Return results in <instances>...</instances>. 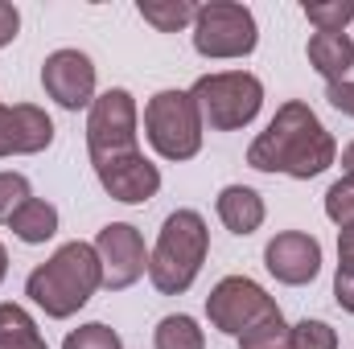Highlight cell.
<instances>
[{"label": "cell", "mask_w": 354, "mask_h": 349, "mask_svg": "<svg viewBox=\"0 0 354 349\" xmlns=\"http://www.w3.org/2000/svg\"><path fill=\"white\" fill-rule=\"evenodd\" d=\"M334 161H338L334 136L301 99H288L248 148V165L256 173H284L292 181H313Z\"/></svg>", "instance_id": "1"}, {"label": "cell", "mask_w": 354, "mask_h": 349, "mask_svg": "<svg viewBox=\"0 0 354 349\" xmlns=\"http://www.w3.org/2000/svg\"><path fill=\"white\" fill-rule=\"evenodd\" d=\"M99 288H103V267H99V255H95V243H79V239L62 243L25 279V296L50 321H71Z\"/></svg>", "instance_id": "2"}, {"label": "cell", "mask_w": 354, "mask_h": 349, "mask_svg": "<svg viewBox=\"0 0 354 349\" xmlns=\"http://www.w3.org/2000/svg\"><path fill=\"white\" fill-rule=\"evenodd\" d=\"M210 255V230L198 210H174L161 222L157 247L149 255V279L161 296H181L194 288L202 263Z\"/></svg>", "instance_id": "3"}, {"label": "cell", "mask_w": 354, "mask_h": 349, "mask_svg": "<svg viewBox=\"0 0 354 349\" xmlns=\"http://www.w3.org/2000/svg\"><path fill=\"white\" fill-rule=\"evenodd\" d=\"M189 94H194V103L202 111V123L210 132H239L264 107V83L252 70H214V74H202L189 87Z\"/></svg>", "instance_id": "4"}, {"label": "cell", "mask_w": 354, "mask_h": 349, "mask_svg": "<svg viewBox=\"0 0 354 349\" xmlns=\"http://www.w3.org/2000/svg\"><path fill=\"white\" fill-rule=\"evenodd\" d=\"M202 111L189 90H157L145 103V136L161 161H194L202 152Z\"/></svg>", "instance_id": "5"}, {"label": "cell", "mask_w": 354, "mask_h": 349, "mask_svg": "<svg viewBox=\"0 0 354 349\" xmlns=\"http://www.w3.org/2000/svg\"><path fill=\"white\" fill-rule=\"evenodd\" d=\"M140 111H136V99L132 90L111 87L103 94H95L87 111V152L91 165H111L120 157H136L140 152Z\"/></svg>", "instance_id": "6"}, {"label": "cell", "mask_w": 354, "mask_h": 349, "mask_svg": "<svg viewBox=\"0 0 354 349\" xmlns=\"http://www.w3.org/2000/svg\"><path fill=\"white\" fill-rule=\"evenodd\" d=\"M256 46H260V25H256V12L248 4H235V0L198 4V17H194V50L202 58H214V62L248 58Z\"/></svg>", "instance_id": "7"}, {"label": "cell", "mask_w": 354, "mask_h": 349, "mask_svg": "<svg viewBox=\"0 0 354 349\" xmlns=\"http://www.w3.org/2000/svg\"><path fill=\"white\" fill-rule=\"evenodd\" d=\"M268 312H276V300L268 296L256 279H248V275H227L206 296V317L227 337H239L243 329H252L256 321H264Z\"/></svg>", "instance_id": "8"}, {"label": "cell", "mask_w": 354, "mask_h": 349, "mask_svg": "<svg viewBox=\"0 0 354 349\" xmlns=\"http://www.w3.org/2000/svg\"><path fill=\"white\" fill-rule=\"evenodd\" d=\"M95 255H99V267H103V288L107 292H124L149 271L145 239L132 222H107L95 235Z\"/></svg>", "instance_id": "9"}, {"label": "cell", "mask_w": 354, "mask_h": 349, "mask_svg": "<svg viewBox=\"0 0 354 349\" xmlns=\"http://www.w3.org/2000/svg\"><path fill=\"white\" fill-rule=\"evenodd\" d=\"M41 87L66 111L91 107L95 103V62L83 50H54L41 62Z\"/></svg>", "instance_id": "10"}, {"label": "cell", "mask_w": 354, "mask_h": 349, "mask_svg": "<svg viewBox=\"0 0 354 349\" xmlns=\"http://www.w3.org/2000/svg\"><path fill=\"white\" fill-rule=\"evenodd\" d=\"M264 267L288 288H305L317 279L322 271V243L305 230H280L276 239H268L264 247Z\"/></svg>", "instance_id": "11"}, {"label": "cell", "mask_w": 354, "mask_h": 349, "mask_svg": "<svg viewBox=\"0 0 354 349\" xmlns=\"http://www.w3.org/2000/svg\"><path fill=\"white\" fill-rule=\"evenodd\" d=\"M54 144V119L37 103H0V161L4 157H37Z\"/></svg>", "instance_id": "12"}, {"label": "cell", "mask_w": 354, "mask_h": 349, "mask_svg": "<svg viewBox=\"0 0 354 349\" xmlns=\"http://www.w3.org/2000/svg\"><path fill=\"white\" fill-rule=\"evenodd\" d=\"M95 177H99L103 193L115 197V201H124V206H145V201H153L157 189H161V169H157L145 152L120 157V161H111V165H99Z\"/></svg>", "instance_id": "13"}, {"label": "cell", "mask_w": 354, "mask_h": 349, "mask_svg": "<svg viewBox=\"0 0 354 349\" xmlns=\"http://www.w3.org/2000/svg\"><path fill=\"white\" fill-rule=\"evenodd\" d=\"M214 210H218L223 226H227L231 235H243V239L256 235V230L264 226V218H268L264 197H260L256 189H248V185H227V189L218 193Z\"/></svg>", "instance_id": "14"}, {"label": "cell", "mask_w": 354, "mask_h": 349, "mask_svg": "<svg viewBox=\"0 0 354 349\" xmlns=\"http://www.w3.org/2000/svg\"><path fill=\"white\" fill-rule=\"evenodd\" d=\"M305 54H309V66L326 79V87L330 83H346V74L354 66V41L346 33H313Z\"/></svg>", "instance_id": "15"}, {"label": "cell", "mask_w": 354, "mask_h": 349, "mask_svg": "<svg viewBox=\"0 0 354 349\" xmlns=\"http://www.w3.org/2000/svg\"><path fill=\"white\" fill-rule=\"evenodd\" d=\"M8 230H12L21 243L41 247V243H50V239L58 235V210H54L50 201H41V197H29V201L8 218Z\"/></svg>", "instance_id": "16"}, {"label": "cell", "mask_w": 354, "mask_h": 349, "mask_svg": "<svg viewBox=\"0 0 354 349\" xmlns=\"http://www.w3.org/2000/svg\"><path fill=\"white\" fill-rule=\"evenodd\" d=\"M0 349H50L21 304H0Z\"/></svg>", "instance_id": "17"}, {"label": "cell", "mask_w": 354, "mask_h": 349, "mask_svg": "<svg viewBox=\"0 0 354 349\" xmlns=\"http://www.w3.org/2000/svg\"><path fill=\"white\" fill-rule=\"evenodd\" d=\"M136 12H140L157 33H181L185 25H194L198 4H194V0H140Z\"/></svg>", "instance_id": "18"}, {"label": "cell", "mask_w": 354, "mask_h": 349, "mask_svg": "<svg viewBox=\"0 0 354 349\" xmlns=\"http://www.w3.org/2000/svg\"><path fill=\"white\" fill-rule=\"evenodd\" d=\"M153 349H206V333L198 329L194 317L174 312V317H161L157 329H153Z\"/></svg>", "instance_id": "19"}, {"label": "cell", "mask_w": 354, "mask_h": 349, "mask_svg": "<svg viewBox=\"0 0 354 349\" xmlns=\"http://www.w3.org/2000/svg\"><path fill=\"white\" fill-rule=\"evenodd\" d=\"M288 337H292V325L276 308V312H268L264 321H256L252 329H243L235 341H239V349H288Z\"/></svg>", "instance_id": "20"}, {"label": "cell", "mask_w": 354, "mask_h": 349, "mask_svg": "<svg viewBox=\"0 0 354 349\" xmlns=\"http://www.w3.org/2000/svg\"><path fill=\"white\" fill-rule=\"evenodd\" d=\"M305 21L317 25V33H346L354 21V0H317L305 4Z\"/></svg>", "instance_id": "21"}, {"label": "cell", "mask_w": 354, "mask_h": 349, "mask_svg": "<svg viewBox=\"0 0 354 349\" xmlns=\"http://www.w3.org/2000/svg\"><path fill=\"white\" fill-rule=\"evenodd\" d=\"M326 218L334 226H354V173H342L326 189Z\"/></svg>", "instance_id": "22"}, {"label": "cell", "mask_w": 354, "mask_h": 349, "mask_svg": "<svg viewBox=\"0 0 354 349\" xmlns=\"http://www.w3.org/2000/svg\"><path fill=\"white\" fill-rule=\"evenodd\" d=\"M62 349H124V341H120V333L107 329L103 321H91V325L71 329L66 341H62Z\"/></svg>", "instance_id": "23"}, {"label": "cell", "mask_w": 354, "mask_h": 349, "mask_svg": "<svg viewBox=\"0 0 354 349\" xmlns=\"http://www.w3.org/2000/svg\"><path fill=\"white\" fill-rule=\"evenodd\" d=\"M288 349H338V333L326 325V321H297L292 325V337H288Z\"/></svg>", "instance_id": "24"}, {"label": "cell", "mask_w": 354, "mask_h": 349, "mask_svg": "<svg viewBox=\"0 0 354 349\" xmlns=\"http://www.w3.org/2000/svg\"><path fill=\"white\" fill-rule=\"evenodd\" d=\"M33 197L29 189V177L25 173H0V222H8L25 201Z\"/></svg>", "instance_id": "25"}, {"label": "cell", "mask_w": 354, "mask_h": 349, "mask_svg": "<svg viewBox=\"0 0 354 349\" xmlns=\"http://www.w3.org/2000/svg\"><path fill=\"white\" fill-rule=\"evenodd\" d=\"M334 300L342 312H354V255H338L334 271Z\"/></svg>", "instance_id": "26"}, {"label": "cell", "mask_w": 354, "mask_h": 349, "mask_svg": "<svg viewBox=\"0 0 354 349\" xmlns=\"http://www.w3.org/2000/svg\"><path fill=\"white\" fill-rule=\"evenodd\" d=\"M326 103H330L334 111H342V115L354 119V83L351 79H346V83H330V87H326Z\"/></svg>", "instance_id": "27"}, {"label": "cell", "mask_w": 354, "mask_h": 349, "mask_svg": "<svg viewBox=\"0 0 354 349\" xmlns=\"http://www.w3.org/2000/svg\"><path fill=\"white\" fill-rule=\"evenodd\" d=\"M17 33H21V12H17V4L0 0V50H4L8 41H17Z\"/></svg>", "instance_id": "28"}, {"label": "cell", "mask_w": 354, "mask_h": 349, "mask_svg": "<svg viewBox=\"0 0 354 349\" xmlns=\"http://www.w3.org/2000/svg\"><path fill=\"white\" fill-rule=\"evenodd\" d=\"M338 255H354V226L338 230Z\"/></svg>", "instance_id": "29"}, {"label": "cell", "mask_w": 354, "mask_h": 349, "mask_svg": "<svg viewBox=\"0 0 354 349\" xmlns=\"http://www.w3.org/2000/svg\"><path fill=\"white\" fill-rule=\"evenodd\" d=\"M342 169H346V173H354V140L342 148Z\"/></svg>", "instance_id": "30"}, {"label": "cell", "mask_w": 354, "mask_h": 349, "mask_svg": "<svg viewBox=\"0 0 354 349\" xmlns=\"http://www.w3.org/2000/svg\"><path fill=\"white\" fill-rule=\"evenodd\" d=\"M4 275H8V251H4V243H0V283H4Z\"/></svg>", "instance_id": "31"}]
</instances>
